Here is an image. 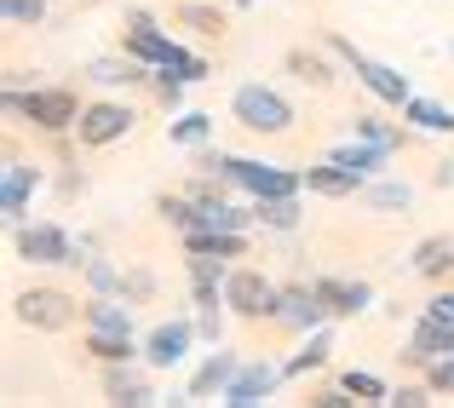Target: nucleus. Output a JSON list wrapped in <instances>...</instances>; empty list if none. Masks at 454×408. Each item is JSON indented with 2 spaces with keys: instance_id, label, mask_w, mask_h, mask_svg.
I'll list each match as a JSON object with an SVG mask.
<instances>
[{
  "instance_id": "1",
  "label": "nucleus",
  "mask_w": 454,
  "mask_h": 408,
  "mask_svg": "<svg viewBox=\"0 0 454 408\" xmlns=\"http://www.w3.org/2000/svg\"><path fill=\"white\" fill-rule=\"evenodd\" d=\"M0 110H6L12 127H29L41 138H58V133H75L81 122V92L75 87H58V81H29V87H6L0 92Z\"/></svg>"
},
{
  "instance_id": "2",
  "label": "nucleus",
  "mask_w": 454,
  "mask_h": 408,
  "mask_svg": "<svg viewBox=\"0 0 454 408\" xmlns=\"http://www.w3.org/2000/svg\"><path fill=\"white\" fill-rule=\"evenodd\" d=\"M121 52H133L138 64H150V69H173V75H184L190 87H196V81H207L213 75V64L201 52H190L184 41H173V35L161 29V23H155V12H145V6H127L121 12Z\"/></svg>"
},
{
  "instance_id": "3",
  "label": "nucleus",
  "mask_w": 454,
  "mask_h": 408,
  "mask_svg": "<svg viewBox=\"0 0 454 408\" xmlns=\"http://www.w3.org/2000/svg\"><path fill=\"white\" fill-rule=\"evenodd\" d=\"M231 122L259 133V138H282V133H294V104L270 81H242L231 92Z\"/></svg>"
},
{
  "instance_id": "4",
  "label": "nucleus",
  "mask_w": 454,
  "mask_h": 408,
  "mask_svg": "<svg viewBox=\"0 0 454 408\" xmlns=\"http://www.w3.org/2000/svg\"><path fill=\"white\" fill-rule=\"evenodd\" d=\"M12 254L29 259V265H69V271H81L92 259V254H81V242L58 219H23V224H12Z\"/></svg>"
},
{
  "instance_id": "5",
  "label": "nucleus",
  "mask_w": 454,
  "mask_h": 408,
  "mask_svg": "<svg viewBox=\"0 0 454 408\" xmlns=\"http://www.w3.org/2000/svg\"><path fill=\"white\" fill-rule=\"evenodd\" d=\"M322 41L340 52V64H345V75H356L368 87V98H380L386 110H403V104L414 98V87H409V75H397L391 64H380V58H368L363 46H351L345 35H322Z\"/></svg>"
},
{
  "instance_id": "6",
  "label": "nucleus",
  "mask_w": 454,
  "mask_h": 408,
  "mask_svg": "<svg viewBox=\"0 0 454 408\" xmlns=\"http://www.w3.org/2000/svg\"><path fill=\"white\" fill-rule=\"evenodd\" d=\"M46 184V167L35 155H23L18 144H6V167H0V219L6 224H23L29 219V201L41 196Z\"/></svg>"
},
{
  "instance_id": "7",
  "label": "nucleus",
  "mask_w": 454,
  "mask_h": 408,
  "mask_svg": "<svg viewBox=\"0 0 454 408\" xmlns=\"http://www.w3.org/2000/svg\"><path fill=\"white\" fill-rule=\"evenodd\" d=\"M81 310H87V305H75V294H64V287H23V294L12 299V317H18L23 328H35V333L75 328Z\"/></svg>"
},
{
  "instance_id": "8",
  "label": "nucleus",
  "mask_w": 454,
  "mask_h": 408,
  "mask_svg": "<svg viewBox=\"0 0 454 408\" xmlns=\"http://www.w3.org/2000/svg\"><path fill=\"white\" fill-rule=\"evenodd\" d=\"M277 287L259 265H231V276H224V310L242 322H270L277 317Z\"/></svg>"
},
{
  "instance_id": "9",
  "label": "nucleus",
  "mask_w": 454,
  "mask_h": 408,
  "mask_svg": "<svg viewBox=\"0 0 454 408\" xmlns=\"http://www.w3.org/2000/svg\"><path fill=\"white\" fill-rule=\"evenodd\" d=\"M322 322H333V310H328V299L317 294V282H282L277 287V317H270V328H282V333H294V340H305L310 328H322Z\"/></svg>"
},
{
  "instance_id": "10",
  "label": "nucleus",
  "mask_w": 454,
  "mask_h": 408,
  "mask_svg": "<svg viewBox=\"0 0 454 408\" xmlns=\"http://www.w3.org/2000/svg\"><path fill=\"white\" fill-rule=\"evenodd\" d=\"M133 127H138V110H133V104H121V98H92L87 110H81V122H75V144H81V150H104V144H121Z\"/></svg>"
},
{
  "instance_id": "11",
  "label": "nucleus",
  "mask_w": 454,
  "mask_h": 408,
  "mask_svg": "<svg viewBox=\"0 0 454 408\" xmlns=\"http://www.w3.org/2000/svg\"><path fill=\"white\" fill-rule=\"evenodd\" d=\"M231 184L242 190L247 201H270V196H300V190H305V173L254 161V155H231Z\"/></svg>"
},
{
  "instance_id": "12",
  "label": "nucleus",
  "mask_w": 454,
  "mask_h": 408,
  "mask_svg": "<svg viewBox=\"0 0 454 408\" xmlns=\"http://www.w3.org/2000/svg\"><path fill=\"white\" fill-rule=\"evenodd\" d=\"M282 363H270V357H242V368H236V380L224 386V408H265L270 397H277V386H282Z\"/></svg>"
},
{
  "instance_id": "13",
  "label": "nucleus",
  "mask_w": 454,
  "mask_h": 408,
  "mask_svg": "<svg viewBox=\"0 0 454 408\" xmlns=\"http://www.w3.org/2000/svg\"><path fill=\"white\" fill-rule=\"evenodd\" d=\"M196 340H201L196 317H167V322H155V328L145 333V363L155 368V374H167V368H178L190 357Z\"/></svg>"
},
{
  "instance_id": "14",
  "label": "nucleus",
  "mask_w": 454,
  "mask_h": 408,
  "mask_svg": "<svg viewBox=\"0 0 454 408\" xmlns=\"http://www.w3.org/2000/svg\"><path fill=\"white\" fill-rule=\"evenodd\" d=\"M449 351H454V322L437 317V310H420L414 328H409V345H403V363L426 374V363H437V357H449Z\"/></svg>"
},
{
  "instance_id": "15",
  "label": "nucleus",
  "mask_w": 454,
  "mask_h": 408,
  "mask_svg": "<svg viewBox=\"0 0 454 408\" xmlns=\"http://www.w3.org/2000/svg\"><path fill=\"white\" fill-rule=\"evenodd\" d=\"M150 374H155V368L145 363V357H133V363H104V403H115V408H145V403H155Z\"/></svg>"
},
{
  "instance_id": "16",
  "label": "nucleus",
  "mask_w": 454,
  "mask_h": 408,
  "mask_svg": "<svg viewBox=\"0 0 454 408\" xmlns=\"http://www.w3.org/2000/svg\"><path fill=\"white\" fill-rule=\"evenodd\" d=\"M282 69H288L294 81H300V87H317V92H328L333 81H340V52H333L328 41L322 46H288V52H282Z\"/></svg>"
},
{
  "instance_id": "17",
  "label": "nucleus",
  "mask_w": 454,
  "mask_h": 408,
  "mask_svg": "<svg viewBox=\"0 0 454 408\" xmlns=\"http://www.w3.org/2000/svg\"><path fill=\"white\" fill-rule=\"evenodd\" d=\"M87 81H92V87H104V92H138V87H150V81H155V69L138 64L133 52H98L87 64Z\"/></svg>"
},
{
  "instance_id": "18",
  "label": "nucleus",
  "mask_w": 454,
  "mask_h": 408,
  "mask_svg": "<svg viewBox=\"0 0 454 408\" xmlns=\"http://www.w3.org/2000/svg\"><path fill=\"white\" fill-rule=\"evenodd\" d=\"M363 184H368V173L340 167V161H328V155H322L317 167H305V190L322 196V201H351V196H363Z\"/></svg>"
},
{
  "instance_id": "19",
  "label": "nucleus",
  "mask_w": 454,
  "mask_h": 408,
  "mask_svg": "<svg viewBox=\"0 0 454 408\" xmlns=\"http://www.w3.org/2000/svg\"><path fill=\"white\" fill-rule=\"evenodd\" d=\"M236 368H242V357H236V351H224V345H213V351L201 357V368L190 374L184 397H190V403H201V397H224V386L236 380Z\"/></svg>"
},
{
  "instance_id": "20",
  "label": "nucleus",
  "mask_w": 454,
  "mask_h": 408,
  "mask_svg": "<svg viewBox=\"0 0 454 408\" xmlns=\"http://www.w3.org/2000/svg\"><path fill=\"white\" fill-rule=\"evenodd\" d=\"M310 282L328 299L333 317H363V310L374 305V282H363V276H310Z\"/></svg>"
},
{
  "instance_id": "21",
  "label": "nucleus",
  "mask_w": 454,
  "mask_h": 408,
  "mask_svg": "<svg viewBox=\"0 0 454 408\" xmlns=\"http://www.w3.org/2000/svg\"><path fill=\"white\" fill-rule=\"evenodd\" d=\"M409 271L420 282H454V236H426L409 247Z\"/></svg>"
},
{
  "instance_id": "22",
  "label": "nucleus",
  "mask_w": 454,
  "mask_h": 408,
  "mask_svg": "<svg viewBox=\"0 0 454 408\" xmlns=\"http://www.w3.org/2000/svg\"><path fill=\"white\" fill-rule=\"evenodd\" d=\"M184 254H213V259H247V231H219V224H196L178 236Z\"/></svg>"
},
{
  "instance_id": "23",
  "label": "nucleus",
  "mask_w": 454,
  "mask_h": 408,
  "mask_svg": "<svg viewBox=\"0 0 454 408\" xmlns=\"http://www.w3.org/2000/svg\"><path fill=\"white\" fill-rule=\"evenodd\" d=\"M81 351L92 357V363H133V357H145V340L138 333H98V328H81Z\"/></svg>"
},
{
  "instance_id": "24",
  "label": "nucleus",
  "mask_w": 454,
  "mask_h": 408,
  "mask_svg": "<svg viewBox=\"0 0 454 408\" xmlns=\"http://www.w3.org/2000/svg\"><path fill=\"white\" fill-rule=\"evenodd\" d=\"M173 23H178V29H190L196 41H224V29H231V18H224L213 0H178Z\"/></svg>"
},
{
  "instance_id": "25",
  "label": "nucleus",
  "mask_w": 454,
  "mask_h": 408,
  "mask_svg": "<svg viewBox=\"0 0 454 408\" xmlns=\"http://www.w3.org/2000/svg\"><path fill=\"white\" fill-rule=\"evenodd\" d=\"M351 133H356V138H368V144H380V150H391V155L409 150V144L420 138L409 122H386V115H351Z\"/></svg>"
},
{
  "instance_id": "26",
  "label": "nucleus",
  "mask_w": 454,
  "mask_h": 408,
  "mask_svg": "<svg viewBox=\"0 0 454 408\" xmlns=\"http://www.w3.org/2000/svg\"><path fill=\"white\" fill-rule=\"evenodd\" d=\"M328 357H333V333H328V322H322V328H310L305 340H300V351L282 363V374H288V380L317 374V368H328Z\"/></svg>"
},
{
  "instance_id": "27",
  "label": "nucleus",
  "mask_w": 454,
  "mask_h": 408,
  "mask_svg": "<svg viewBox=\"0 0 454 408\" xmlns=\"http://www.w3.org/2000/svg\"><path fill=\"white\" fill-rule=\"evenodd\" d=\"M328 161H340V167H356V173H368V178H380L386 173V161H391V150H380V144H368V138H345V144H333L328 150Z\"/></svg>"
},
{
  "instance_id": "28",
  "label": "nucleus",
  "mask_w": 454,
  "mask_h": 408,
  "mask_svg": "<svg viewBox=\"0 0 454 408\" xmlns=\"http://www.w3.org/2000/svg\"><path fill=\"white\" fill-rule=\"evenodd\" d=\"M397 115L414 127V133H454V110H449V104H437V98H426V92H414Z\"/></svg>"
},
{
  "instance_id": "29",
  "label": "nucleus",
  "mask_w": 454,
  "mask_h": 408,
  "mask_svg": "<svg viewBox=\"0 0 454 408\" xmlns=\"http://www.w3.org/2000/svg\"><path fill=\"white\" fill-rule=\"evenodd\" d=\"M363 201H368L374 213H409V208H414V184L380 173V178H368V184H363Z\"/></svg>"
},
{
  "instance_id": "30",
  "label": "nucleus",
  "mask_w": 454,
  "mask_h": 408,
  "mask_svg": "<svg viewBox=\"0 0 454 408\" xmlns=\"http://www.w3.org/2000/svg\"><path fill=\"white\" fill-rule=\"evenodd\" d=\"M259 208V231H277V236H294L305 224V208L300 196H270V201H254Z\"/></svg>"
},
{
  "instance_id": "31",
  "label": "nucleus",
  "mask_w": 454,
  "mask_h": 408,
  "mask_svg": "<svg viewBox=\"0 0 454 408\" xmlns=\"http://www.w3.org/2000/svg\"><path fill=\"white\" fill-rule=\"evenodd\" d=\"M167 144H178V150H196V144H213V115H207V110H184L173 127H167Z\"/></svg>"
},
{
  "instance_id": "32",
  "label": "nucleus",
  "mask_w": 454,
  "mask_h": 408,
  "mask_svg": "<svg viewBox=\"0 0 454 408\" xmlns=\"http://www.w3.org/2000/svg\"><path fill=\"white\" fill-rule=\"evenodd\" d=\"M155 213H161V224H173L178 236H184V231H196V224H201V208L184 196V190H173V196H155Z\"/></svg>"
},
{
  "instance_id": "33",
  "label": "nucleus",
  "mask_w": 454,
  "mask_h": 408,
  "mask_svg": "<svg viewBox=\"0 0 454 408\" xmlns=\"http://www.w3.org/2000/svg\"><path fill=\"white\" fill-rule=\"evenodd\" d=\"M81 282H87V294H121V265L104 254H92L87 265H81Z\"/></svg>"
},
{
  "instance_id": "34",
  "label": "nucleus",
  "mask_w": 454,
  "mask_h": 408,
  "mask_svg": "<svg viewBox=\"0 0 454 408\" xmlns=\"http://www.w3.org/2000/svg\"><path fill=\"white\" fill-rule=\"evenodd\" d=\"M155 294H161V282H155L150 265H127L121 271V299H127V305H150Z\"/></svg>"
},
{
  "instance_id": "35",
  "label": "nucleus",
  "mask_w": 454,
  "mask_h": 408,
  "mask_svg": "<svg viewBox=\"0 0 454 408\" xmlns=\"http://www.w3.org/2000/svg\"><path fill=\"white\" fill-rule=\"evenodd\" d=\"M6 29H41L46 23V0H0Z\"/></svg>"
},
{
  "instance_id": "36",
  "label": "nucleus",
  "mask_w": 454,
  "mask_h": 408,
  "mask_svg": "<svg viewBox=\"0 0 454 408\" xmlns=\"http://www.w3.org/2000/svg\"><path fill=\"white\" fill-rule=\"evenodd\" d=\"M340 380L351 386V397H356V403H386V391H391L386 380H380V374H368V368H345Z\"/></svg>"
},
{
  "instance_id": "37",
  "label": "nucleus",
  "mask_w": 454,
  "mask_h": 408,
  "mask_svg": "<svg viewBox=\"0 0 454 408\" xmlns=\"http://www.w3.org/2000/svg\"><path fill=\"white\" fill-rule=\"evenodd\" d=\"M184 87H190V81L173 75V69H155V81H150V92H155L161 110H184Z\"/></svg>"
},
{
  "instance_id": "38",
  "label": "nucleus",
  "mask_w": 454,
  "mask_h": 408,
  "mask_svg": "<svg viewBox=\"0 0 454 408\" xmlns=\"http://www.w3.org/2000/svg\"><path fill=\"white\" fill-rule=\"evenodd\" d=\"M437 391H432V380H409V386H391L386 391V408H426Z\"/></svg>"
},
{
  "instance_id": "39",
  "label": "nucleus",
  "mask_w": 454,
  "mask_h": 408,
  "mask_svg": "<svg viewBox=\"0 0 454 408\" xmlns=\"http://www.w3.org/2000/svg\"><path fill=\"white\" fill-rule=\"evenodd\" d=\"M52 190H58V201H81V196H87V173H81L75 161H64L58 178H52Z\"/></svg>"
},
{
  "instance_id": "40",
  "label": "nucleus",
  "mask_w": 454,
  "mask_h": 408,
  "mask_svg": "<svg viewBox=\"0 0 454 408\" xmlns=\"http://www.w3.org/2000/svg\"><path fill=\"white\" fill-rule=\"evenodd\" d=\"M305 403H310V408H356V397H351V386H345V380H333V386H317Z\"/></svg>"
},
{
  "instance_id": "41",
  "label": "nucleus",
  "mask_w": 454,
  "mask_h": 408,
  "mask_svg": "<svg viewBox=\"0 0 454 408\" xmlns=\"http://www.w3.org/2000/svg\"><path fill=\"white\" fill-rule=\"evenodd\" d=\"M426 380H432L437 397H454V351L437 357V363H426Z\"/></svg>"
},
{
  "instance_id": "42",
  "label": "nucleus",
  "mask_w": 454,
  "mask_h": 408,
  "mask_svg": "<svg viewBox=\"0 0 454 408\" xmlns=\"http://www.w3.org/2000/svg\"><path fill=\"white\" fill-rule=\"evenodd\" d=\"M426 310H437V317H449V322H454V282H443V287H437V294L426 299Z\"/></svg>"
},
{
  "instance_id": "43",
  "label": "nucleus",
  "mask_w": 454,
  "mask_h": 408,
  "mask_svg": "<svg viewBox=\"0 0 454 408\" xmlns=\"http://www.w3.org/2000/svg\"><path fill=\"white\" fill-rule=\"evenodd\" d=\"M432 184H437V190L454 184V161H437V167H432Z\"/></svg>"
},
{
  "instance_id": "44",
  "label": "nucleus",
  "mask_w": 454,
  "mask_h": 408,
  "mask_svg": "<svg viewBox=\"0 0 454 408\" xmlns=\"http://www.w3.org/2000/svg\"><path fill=\"white\" fill-rule=\"evenodd\" d=\"M75 6H104V0H75Z\"/></svg>"
},
{
  "instance_id": "45",
  "label": "nucleus",
  "mask_w": 454,
  "mask_h": 408,
  "mask_svg": "<svg viewBox=\"0 0 454 408\" xmlns=\"http://www.w3.org/2000/svg\"><path fill=\"white\" fill-rule=\"evenodd\" d=\"M236 6H242V12H247V6H254V0H236Z\"/></svg>"
},
{
  "instance_id": "46",
  "label": "nucleus",
  "mask_w": 454,
  "mask_h": 408,
  "mask_svg": "<svg viewBox=\"0 0 454 408\" xmlns=\"http://www.w3.org/2000/svg\"><path fill=\"white\" fill-rule=\"evenodd\" d=\"M449 52H454V46H449Z\"/></svg>"
}]
</instances>
